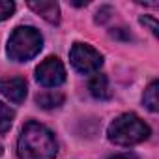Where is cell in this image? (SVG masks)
Wrapping results in <instances>:
<instances>
[{"mask_svg": "<svg viewBox=\"0 0 159 159\" xmlns=\"http://www.w3.org/2000/svg\"><path fill=\"white\" fill-rule=\"evenodd\" d=\"M58 153V142L49 127L38 122H28L17 140L19 159H54Z\"/></svg>", "mask_w": 159, "mask_h": 159, "instance_id": "cell-1", "label": "cell"}, {"mask_svg": "<svg viewBox=\"0 0 159 159\" xmlns=\"http://www.w3.org/2000/svg\"><path fill=\"white\" fill-rule=\"evenodd\" d=\"M107 137L111 142L118 146H135V144L144 142L150 137V127L137 114L125 112L111 122L107 129Z\"/></svg>", "mask_w": 159, "mask_h": 159, "instance_id": "cell-2", "label": "cell"}, {"mask_svg": "<svg viewBox=\"0 0 159 159\" xmlns=\"http://www.w3.org/2000/svg\"><path fill=\"white\" fill-rule=\"evenodd\" d=\"M43 47V38L34 26H17L8 39V56L15 62L32 60Z\"/></svg>", "mask_w": 159, "mask_h": 159, "instance_id": "cell-3", "label": "cell"}, {"mask_svg": "<svg viewBox=\"0 0 159 159\" xmlns=\"http://www.w3.org/2000/svg\"><path fill=\"white\" fill-rule=\"evenodd\" d=\"M69 62L79 73L90 75L103 66V56L88 43H75L69 51Z\"/></svg>", "mask_w": 159, "mask_h": 159, "instance_id": "cell-4", "label": "cell"}, {"mask_svg": "<svg viewBox=\"0 0 159 159\" xmlns=\"http://www.w3.org/2000/svg\"><path fill=\"white\" fill-rule=\"evenodd\" d=\"M36 79L45 88H56L66 81V67L56 56H49L36 67Z\"/></svg>", "mask_w": 159, "mask_h": 159, "instance_id": "cell-5", "label": "cell"}, {"mask_svg": "<svg viewBox=\"0 0 159 159\" xmlns=\"http://www.w3.org/2000/svg\"><path fill=\"white\" fill-rule=\"evenodd\" d=\"M0 94L8 98L11 103H23L26 98V81L23 77H8L0 79Z\"/></svg>", "mask_w": 159, "mask_h": 159, "instance_id": "cell-6", "label": "cell"}, {"mask_svg": "<svg viewBox=\"0 0 159 159\" xmlns=\"http://www.w3.org/2000/svg\"><path fill=\"white\" fill-rule=\"evenodd\" d=\"M28 8L34 10L38 15H41L47 23L51 25H58L60 23V6L52 0H39V2H34L30 0L28 2Z\"/></svg>", "mask_w": 159, "mask_h": 159, "instance_id": "cell-7", "label": "cell"}, {"mask_svg": "<svg viewBox=\"0 0 159 159\" xmlns=\"http://www.w3.org/2000/svg\"><path fill=\"white\" fill-rule=\"evenodd\" d=\"M88 90H90V94H92L96 99H99V101H107V99H111V96H112L109 79H107V75H101V73H99V75H94V77L90 79Z\"/></svg>", "mask_w": 159, "mask_h": 159, "instance_id": "cell-8", "label": "cell"}, {"mask_svg": "<svg viewBox=\"0 0 159 159\" xmlns=\"http://www.w3.org/2000/svg\"><path fill=\"white\" fill-rule=\"evenodd\" d=\"M36 103H38L41 109H58V107L64 103V94L58 92V90H47V92L38 94Z\"/></svg>", "mask_w": 159, "mask_h": 159, "instance_id": "cell-9", "label": "cell"}, {"mask_svg": "<svg viewBox=\"0 0 159 159\" xmlns=\"http://www.w3.org/2000/svg\"><path fill=\"white\" fill-rule=\"evenodd\" d=\"M157 88H159V83H157V81H152V83L148 84V88L144 90V96H142V103H144V107H146L150 112H157V111H159Z\"/></svg>", "mask_w": 159, "mask_h": 159, "instance_id": "cell-10", "label": "cell"}, {"mask_svg": "<svg viewBox=\"0 0 159 159\" xmlns=\"http://www.w3.org/2000/svg\"><path fill=\"white\" fill-rule=\"evenodd\" d=\"M13 118H15V112H13L6 103L0 101V135H4V133L11 127Z\"/></svg>", "mask_w": 159, "mask_h": 159, "instance_id": "cell-11", "label": "cell"}, {"mask_svg": "<svg viewBox=\"0 0 159 159\" xmlns=\"http://www.w3.org/2000/svg\"><path fill=\"white\" fill-rule=\"evenodd\" d=\"M15 11V4L10 0H0V23L11 17V13Z\"/></svg>", "mask_w": 159, "mask_h": 159, "instance_id": "cell-12", "label": "cell"}, {"mask_svg": "<svg viewBox=\"0 0 159 159\" xmlns=\"http://www.w3.org/2000/svg\"><path fill=\"white\" fill-rule=\"evenodd\" d=\"M111 15H112V8L111 6H101L98 10V13H96V23L98 25H105L111 19Z\"/></svg>", "mask_w": 159, "mask_h": 159, "instance_id": "cell-13", "label": "cell"}, {"mask_svg": "<svg viewBox=\"0 0 159 159\" xmlns=\"http://www.w3.org/2000/svg\"><path fill=\"white\" fill-rule=\"evenodd\" d=\"M140 25L148 26V28L152 30V34H153V36H157V34H159V26H157V21H155L153 17H150V15L140 17Z\"/></svg>", "mask_w": 159, "mask_h": 159, "instance_id": "cell-14", "label": "cell"}, {"mask_svg": "<svg viewBox=\"0 0 159 159\" xmlns=\"http://www.w3.org/2000/svg\"><path fill=\"white\" fill-rule=\"evenodd\" d=\"M111 36L112 38H120V39H125V41H129V39H133V36L125 30V28H116V30H112L111 32Z\"/></svg>", "mask_w": 159, "mask_h": 159, "instance_id": "cell-15", "label": "cell"}, {"mask_svg": "<svg viewBox=\"0 0 159 159\" xmlns=\"http://www.w3.org/2000/svg\"><path fill=\"white\" fill-rule=\"evenodd\" d=\"M109 159H139V157L133 152H124V153H116V155H112Z\"/></svg>", "mask_w": 159, "mask_h": 159, "instance_id": "cell-16", "label": "cell"}, {"mask_svg": "<svg viewBox=\"0 0 159 159\" xmlns=\"http://www.w3.org/2000/svg\"><path fill=\"white\" fill-rule=\"evenodd\" d=\"M71 4L77 6V8H81V6H88V0H84V2H77V0H71Z\"/></svg>", "mask_w": 159, "mask_h": 159, "instance_id": "cell-17", "label": "cell"}]
</instances>
